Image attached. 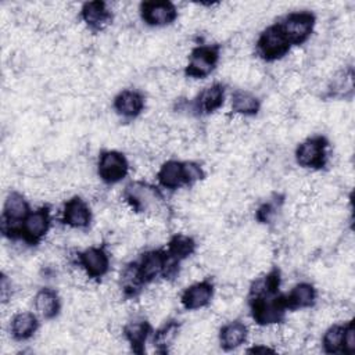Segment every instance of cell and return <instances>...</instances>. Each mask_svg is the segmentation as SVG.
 Masks as SVG:
<instances>
[{
	"label": "cell",
	"instance_id": "52a82bcc",
	"mask_svg": "<svg viewBox=\"0 0 355 355\" xmlns=\"http://www.w3.org/2000/svg\"><path fill=\"white\" fill-rule=\"evenodd\" d=\"M329 141L323 136H312L301 141L295 148V161L302 168L322 169L327 162Z\"/></svg>",
	"mask_w": 355,
	"mask_h": 355
},
{
	"label": "cell",
	"instance_id": "cb8c5ba5",
	"mask_svg": "<svg viewBox=\"0 0 355 355\" xmlns=\"http://www.w3.org/2000/svg\"><path fill=\"white\" fill-rule=\"evenodd\" d=\"M232 111L241 116H254L261 110V100L248 90H236L230 100Z\"/></svg>",
	"mask_w": 355,
	"mask_h": 355
},
{
	"label": "cell",
	"instance_id": "4fadbf2b",
	"mask_svg": "<svg viewBox=\"0 0 355 355\" xmlns=\"http://www.w3.org/2000/svg\"><path fill=\"white\" fill-rule=\"evenodd\" d=\"M165 258H166L165 250H150L141 254L139 261H135L137 266V273L143 286L150 284L155 282L157 277L162 276Z\"/></svg>",
	"mask_w": 355,
	"mask_h": 355
},
{
	"label": "cell",
	"instance_id": "9c48e42d",
	"mask_svg": "<svg viewBox=\"0 0 355 355\" xmlns=\"http://www.w3.org/2000/svg\"><path fill=\"white\" fill-rule=\"evenodd\" d=\"M50 225H51L50 208L40 207L35 211H31L28 216L24 219L18 237L22 239L26 244L35 245L40 243L44 239V236L49 233Z\"/></svg>",
	"mask_w": 355,
	"mask_h": 355
},
{
	"label": "cell",
	"instance_id": "f546056e",
	"mask_svg": "<svg viewBox=\"0 0 355 355\" xmlns=\"http://www.w3.org/2000/svg\"><path fill=\"white\" fill-rule=\"evenodd\" d=\"M354 352H355V327H354V322L349 320L344 324L343 354L352 355Z\"/></svg>",
	"mask_w": 355,
	"mask_h": 355
},
{
	"label": "cell",
	"instance_id": "6da1fadb",
	"mask_svg": "<svg viewBox=\"0 0 355 355\" xmlns=\"http://www.w3.org/2000/svg\"><path fill=\"white\" fill-rule=\"evenodd\" d=\"M252 319L259 326H273L284 320L287 305L284 295L277 293H263L248 295Z\"/></svg>",
	"mask_w": 355,
	"mask_h": 355
},
{
	"label": "cell",
	"instance_id": "7c38bea8",
	"mask_svg": "<svg viewBox=\"0 0 355 355\" xmlns=\"http://www.w3.org/2000/svg\"><path fill=\"white\" fill-rule=\"evenodd\" d=\"M215 293V286L209 280L193 283L182 293L180 302L186 311H197L211 304Z\"/></svg>",
	"mask_w": 355,
	"mask_h": 355
},
{
	"label": "cell",
	"instance_id": "44dd1931",
	"mask_svg": "<svg viewBox=\"0 0 355 355\" xmlns=\"http://www.w3.org/2000/svg\"><path fill=\"white\" fill-rule=\"evenodd\" d=\"M158 183L166 190H178L187 186L183 169V161L168 159L165 161L157 172Z\"/></svg>",
	"mask_w": 355,
	"mask_h": 355
},
{
	"label": "cell",
	"instance_id": "1f68e13d",
	"mask_svg": "<svg viewBox=\"0 0 355 355\" xmlns=\"http://www.w3.org/2000/svg\"><path fill=\"white\" fill-rule=\"evenodd\" d=\"M0 294H1V302L6 304L11 295H12V284H11V280L6 276V273L1 275V283H0Z\"/></svg>",
	"mask_w": 355,
	"mask_h": 355
},
{
	"label": "cell",
	"instance_id": "ac0fdd59",
	"mask_svg": "<svg viewBox=\"0 0 355 355\" xmlns=\"http://www.w3.org/2000/svg\"><path fill=\"white\" fill-rule=\"evenodd\" d=\"M39 329L37 316L29 311H21L12 315L10 319L8 330L10 336L15 341H26L35 336Z\"/></svg>",
	"mask_w": 355,
	"mask_h": 355
},
{
	"label": "cell",
	"instance_id": "7a4b0ae2",
	"mask_svg": "<svg viewBox=\"0 0 355 355\" xmlns=\"http://www.w3.org/2000/svg\"><path fill=\"white\" fill-rule=\"evenodd\" d=\"M122 196L133 212H137V214L146 212L154 216L159 214L162 200H164L158 187L140 180L130 182L125 187Z\"/></svg>",
	"mask_w": 355,
	"mask_h": 355
},
{
	"label": "cell",
	"instance_id": "4316f807",
	"mask_svg": "<svg viewBox=\"0 0 355 355\" xmlns=\"http://www.w3.org/2000/svg\"><path fill=\"white\" fill-rule=\"evenodd\" d=\"M343 337L344 324L336 323L329 326L322 337V348L326 354H341L343 352Z\"/></svg>",
	"mask_w": 355,
	"mask_h": 355
},
{
	"label": "cell",
	"instance_id": "2e32d148",
	"mask_svg": "<svg viewBox=\"0 0 355 355\" xmlns=\"http://www.w3.org/2000/svg\"><path fill=\"white\" fill-rule=\"evenodd\" d=\"M112 105L119 116L126 119H135L143 112L146 100L139 90L125 89L114 97Z\"/></svg>",
	"mask_w": 355,
	"mask_h": 355
},
{
	"label": "cell",
	"instance_id": "277c9868",
	"mask_svg": "<svg viewBox=\"0 0 355 355\" xmlns=\"http://www.w3.org/2000/svg\"><path fill=\"white\" fill-rule=\"evenodd\" d=\"M31 212L29 204L19 191H10L4 200L1 215V230L10 239L18 237L24 219Z\"/></svg>",
	"mask_w": 355,
	"mask_h": 355
},
{
	"label": "cell",
	"instance_id": "d6986e66",
	"mask_svg": "<svg viewBox=\"0 0 355 355\" xmlns=\"http://www.w3.org/2000/svg\"><path fill=\"white\" fill-rule=\"evenodd\" d=\"M33 306L40 318L51 320L60 315L61 298L54 288L42 287L33 297Z\"/></svg>",
	"mask_w": 355,
	"mask_h": 355
},
{
	"label": "cell",
	"instance_id": "4dcf8cb0",
	"mask_svg": "<svg viewBox=\"0 0 355 355\" xmlns=\"http://www.w3.org/2000/svg\"><path fill=\"white\" fill-rule=\"evenodd\" d=\"M277 207L273 202H263L262 205H259V208L255 212V218L261 222V223H269L273 216L276 215Z\"/></svg>",
	"mask_w": 355,
	"mask_h": 355
},
{
	"label": "cell",
	"instance_id": "d6a6232c",
	"mask_svg": "<svg viewBox=\"0 0 355 355\" xmlns=\"http://www.w3.org/2000/svg\"><path fill=\"white\" fill-rule=\"evenodd\" d=\"M247 352H254V354H266V352H275L273 348L268 347V345H262V344H257L252 348L247 349Z\"/></svg>",
	"mask_w": 355,
	"mask_h": 355
},
{
	"label": "cell",
	"instance_id": "5bb4252c",
	"mask_svg": "<svg viewBox=\"0 0 355 355\" xmlns=\"http://www.w3.org/2000/svg\"><path fill=\"white\" fill-rule=\"evenodd\" d=\"M62 222L72 229H86L92 222L89 204L79 196H73L64 204Z\"/></svg>",
	"mask_w": 355,
	"mask_h": 355
},
{
	"label": "cell",
	"instance_id": "ba28073f",
	"mask_svg": "<svg viewBox=\"0 0 355 355\" xmlns=\"http://www.w3.org/2000/svg\"><path fill=\"white\" fill-rule=\"evenodd\" d=\"M129 162L126 157L116 150H104L98 155L97 173L107 184H115L126 178Z\"/></svg>",
	"mask_w": 355,
	"mask_h": 355
},
{
	"label": "cell",
	"instance_id": "f1b7e54d",
	"mask_svg": "<svg viewBox=\"0 0 355 355\" xmlns=\"http://www.w3.org/2000/svg\"><path fill=\"white\" fill-rule=\"evenodd\" d=\"M183 169H184V178L187 186H191L200 180L204 179V169L200 164L194 161H183Z\"/></svg>",
	"mask_w": 355,
	"mask_h": 355
},
{
	"label": "cell",
	"instance_id": "603a6c76",
	"mask_svg": "<svg viewBox=\"0 0 355 355\" xmlns=\"http://www.w3.org/2000/svg\"><path fill=\"white\" fill-rule=\"evenodd\" d=\"M286 298V305L287 309L290 311H297V309H306L315 305L316 302V288L313 284L308 282H301L297 283L287 295Z\"/></svg>",
	"mask_w": 355,
	"mask_h": 355
},
{
	"label": "cell",
	"instance_id": "e0dca14e",
	"mask_svg": "<svg viewBox=\"0 0 355 355\" xmlns=\"http://www.w3.org/2000/svg\"><path fill=\"white\" fill-rule=\"evenodd\" d=\"M225 101V86L222 83H212L204 87L193 101V110L197 114L208 115L218 111Z\"/></svg>",
	"mask_w": 355,
	"mask_h": 355
},
{
	"label": "cell",
	"instance_id": "3957f363",
	"mask_svg": "<svg viewBox=\"0 0 355 355\" xmlns=\"http://www.w3.org/2000/svg\"><path fill=\"white\" fill-rule=\"evenodd\" d=\"M257 54L268 62L282 60L291 49L287 37L284 36L279 24H272L265 28L255 43Z\"/></svg>",
	"mask_w": 355,
	"mask_h": 355
},
{
	"label": "cell",
	"instance_id": "ffe728a7",
	"mask_svg": "<svg viewBox=\"0 0 355 355\" xmlns=\"http://www.w3.org/2000/svg\"><path fill=\"white\" fill-rule=\"evenodd\" d=\"M151 330L148 320L144 318H133L123 326V337L136 354H143Z\"/></svg>",
	"mask_w": 355,
	"mask_h": 355
},
{
	"label": "cell",
	"instance_id": "7402d4cb",
	"mask_svg": "<svg viewBox=\"0 0 355 355\" xmlns=\"http://www.w3.org/2000/svg\"><path fill=\"white\" fill-rule=\"evenodd\" d=\"M248 337V327L241 320L225 323L219 330V345L223 351H233L243 345Z\"/></svg>",
	"mask_w": 355,
	"mask_h": 355
},
{
	"label": "cell",
	"instance_id": "9a60e30c",
	"mask_svg": "<svg viewBox=\"0 0 355 355\" xmlns=\"http://www.w3.org/2000/svg\"><path fill=\"white\" fill-rule=\"evenodd\" d=\"M80 18L92 32H101L111 24L112 12L104 1H87L80 8Z\"/></svg>",
	"mask_w": 355,
	"mask_h": 355
},
{
	"label": "cell",
	"instance_id": "484cf974",
	"mask_svg": "<svg viewBox=\"0 0 355 355\" xmlns=\"http://www.w3.org/2000/svg\"><path fill=\"white\" fill-rule=\"evenodd\" d=\"M327 90L331 97H338V98H343V97H347L348 94H351L354 90L352 68L348 67V68L337 71L334 73V76L331 78V80L329 82Z\"/></svg>",
	"mask_w": 355,
	"mask_h": 355
},
{
	"label": "cell",
	"instance_id": "d4e9b609",
	"mask_svg": "<svg viewBox=\"0 0 355 355\" xmlns=\"http://www.w3.org/2000/svg\"><path fill=\"white\" fill-rule=\"evenodd\" d=\"M166 254L171 255L172 258L178 259V261H183L186 258H189L190 255L194 254L196 251V241L191 236L183 234V233H175L169 241H168V247H166Z\"/></svg>",
	"mask_w": 355,
	"mask_h": 355
},
{
	"label": "cell",
	"instance_id": "83f0119b",
	"mask_svg": "<svg viewBox=\"0 0 355 355\" xmlns=\"http://www.w3.org/2000/svg\"><path fill=\"white\" fill-rule=\"evenodd\" d=\"M179 330V323L176 320H169L161 329L155 331L154 336V345L158 348L159 352L168 351V347L172 345L176 334Z\"/></svg>",
	"mask_w": 355,
	"mask_h": 355
},
{
	"label": "cell",
	"instance_id": "30bf717a",
	"mask_svg": "<svg viewBox=\"0 0 355 355\" xmlns=\"http://www.w3.org/2000/svg\"><path fill=\"white\" fill-rule=\"evenodd\" d=\"M140 15L150 26H166L178 18V8L171 1H144L140 4Z\"/></svg>",
	"mask_w": 355,
	"mask_h": 355
},
{
	"label": "cell",
	"instance_id": "8992f818",
	"mask_svg": "<svg viewBox=\"0 0 355 355\" xmlns=\"http://www.w3.org/2000/svg\"><path fill=\"white\" fill-rule=\"evenodd\" d=\"M220 47L218 44H201L191 50L184 73L193 79H204L216 68L219 62Z\"/></svg>",
	"mask_w": 355,
	"mask_h": 355
},
{
	"label": "cell",
	"instance_id": "5b68a950",
	"mask_svg": "<svg viewBox=\"0 0 355 355\" xmlns=\"http://www.w3.org/2000/svg\"><path fill=\"white\" fill-rule=\"evenodd\" d=\"M284 36L291 46H300L305 43L315 28L316 18L311 11H294L284 15L279 22Z\"/></svg>",
	"mask_w": 355,
	"mask_h": 355
},
{
	"label": "cell",
	"instance_id": "8fae6325",
	"mask_svg": "<svg viewBox=\"0 0 355 355\" xmlns=\"http://www.w3.org/2000/svg\"><path fill=\"white\" fill-rule=\"evenodd\" d=\"M78 263L89 279H101L110 270V257L103 247H89L78 254Z\"/></svg>",
	"mask_w": 355,
	"mask_h": 355
}]
</instances>
